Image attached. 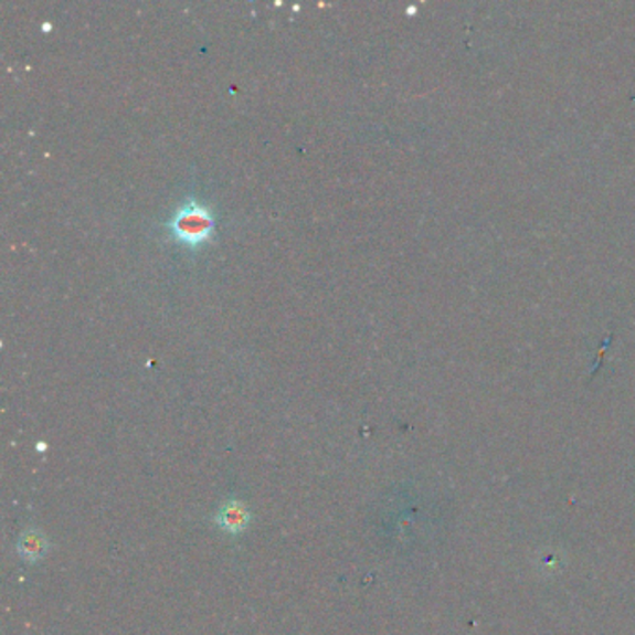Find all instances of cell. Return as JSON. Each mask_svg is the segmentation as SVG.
I'll return each mask as SVG.
<instances>
[{"label": "cell", "instance_id": "obj_1", "mask_svg": "<svg viewBox=\"0 0 635 635\" xmlns=\"http://www.w3.org/2000/svg\"><path fill=\"white\" fill-rule=\"evenodd\" d=\"M167 232L184 248L200 250L214 239L216 219L208 205L189 198L167 222Z\"/></svg>", "mask_w": 635, "mask_h": 635}, {"label": "cell", "instance_id": "obj_2", "mask_svg": "<svg viewBox=\"0 0 635 635\" xmlns=\"http://www.w3.org/2000/svg\"><path fill=\"white\" fill-rule=\"evenodd\" d=\"M216 523L224 531H230V533H241L244 529L248 528L250 523V512L244 504L237 501V499H230L224 507L220 509L219 515H216Z\"/></svg>", "mask_w": 635, "mask_h": 635}, {"label": "cell", "instance_id": "obj_3", "mask_svg": "<svg viewBox=\"0 0 635 635\" xmlns=\"http://www.w3.org/2000/svg\"><path fill=\"white\" fill-rule=\"evenodd\" d=\"M18 552L24 561H40V559L49 552V541L45 535L38 529H27L21 537H19Z\"/></svg>", "mask_w": 635, "mask_h": 635}]
</instances>
